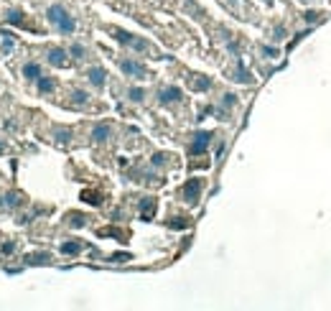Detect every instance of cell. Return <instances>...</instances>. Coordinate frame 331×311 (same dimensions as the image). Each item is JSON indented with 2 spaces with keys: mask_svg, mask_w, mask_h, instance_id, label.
<instances>
[{
  "mask_svg": "<svg viewBox=\"0 0 331 311\" xmlns=\"http://www.w3.org/2000/svg\"><path fill=\"white\" fill-rule=\"evenodd\" d=\"M46 59H49V64H54V67H66V51L64 49H49Z\"/></svg>",
  "mask_w": 331,
  "mask_h": 311,
  "instance_id": "12",
  "label": "cell"
},
{
  "mask_svg": "<svg viewBox=\"0 0 331 311\" xmlns=\"http://www.w3.org/2000/svg\"><path fill=\"white\" fill-rule=\"evenodd\" d=\"M115 38H118L120 44L130 46L132 51H140V54L150 51V44H148L145 38H140V36H132V33H128V31H115Z\"/></svg>",
  "mask_w": 331,
  "mask_h": 311,
  "instance_id": "2",
  "label": "cell"
},
{
  "mask_svg": "<svg viewBox=\"0 0 331 311\" xmlns=\"http://www.w3.org/2000/svg\"><path fill=\"white\" fill-rule=\"evenodd\" d=\"M5 153V143H3V138H0V156Z\"/></svg>",
  "mask_w": 331,
  "mask_h": 311,
  "instance_id": "34",
  "label": "cell"
},
{
  "mask_svg": "<svg viewBox=\"0 0 331 311\" xmlns=\"http://www.w3.org/2000/svg\"><path fill=\"white\" fill-rule=\"evenodd\" d=\"M54 135H56V138H59V141H62V143H66V141H69V138H71V130H66V128H59V130H56V133H54Z\"/></svg>",
  "mask_w": 331,
  "mask_h": 311,
  "instance_id": "27",
  "label": "cell"
},
{
  "mask_svg": "<svg viewBox=\"0 0 331 311\" xmlns=\"http://www.w3.org/2000/svg\"><path fill=\"white\" fill-rule=\"evenodd\" d=\"M13 250H15V242H5V245L0 247V255H10Z\"/></svg>",
  "mask_w": 331,
  "mask_h": 311,
  "instance_id": "29",
  "label": "cell"
},
{
  "mask_svg": "<svg viewBox=\"0 0 331 311\" xmlns=\"http://www.w3.org/2000/svg\"><path fill=\"white\" fill-rule=\"evenodd\" d=\"M209 143H211V133H206V130H201L194 135V141H191V146H189V153L191 156H201L206 148H209Z\"/></svg>",
  "mask_w": 331,
  "mask_h": 311,
  "instance_id": "5",
  "label": "cell"
},
{
  "mask_svg": "<svg viewBox=\"0 0 331 311\" xmlns=\"http://www.w3.org/2000/svg\"><path fill=\"white\" fill-rule=\"evenodd\" d=\"M120 69H123V74L135 77V79H145L148 77V69H145L140 62H135V59H123V62H120Z\"/></svg>",
  "mask_w": 331,
  "mask_h": 311,
  "instance_id": "4",
  "label": "cell"
},
{
  "mask_svg": "<svg viewBox=\"0 0 331 311\" xmlns=\"http://www.w3.org/2000/svg\"><path fill=\"white\" fill-rule=\"evenodd\" d=\"M69 54H71L74 59H84V56H87V49H84L82 44H71V46H69Z\"/></svg>",
  "mask_w": 331,
  "mask_h": 311,
  "instance_id": "22",
  "label": "cell"
},
{
  "mask_svg": "<svg viewBox=\"0 0 331 311\" xmlns=\"http://www.w3.org/2000/svg\"><path fill=\"white\" fill-rule=\"evenodd\" d=\"M285 36V28H275V38H283Z\"/></svg>",
  "mask_w": 331,
  "mask_h": 311,
  "instance_id": "33",
  "label": "cell"
},
{
  "mask_svg": "<svg viewBox=\"0 0 331 311\" xmlns=\"http://www.w3.org/2000/svg\"><path fill=\"white\" fill-rule=\"evenodd\" d=\"M3 128H5V130H15V123H13V120H5Z\"/></svg>",
  "mask_w": 331,
  "mask_h": 311,
  "instance_id": "32",
  "label": "cell"
},
{
  "mask_svg": "<svg viewBox=\"0 0 331 311\" xmlns=\"http://www.w3.org/2000/svg\"><path fill=\"white\" fill-rule=\"evenodd\" d=\"M5 21H8L10 26H26V13H23L21 8H8V10H5Z\"/></svg>",
  "mask_w": 331,
  "mask_h": 311,
  "instance_id": "11",
  "label": "cell"
},
{
  "mask_svg": "<svg viewBox=\"0 0 331 311\" xmlns=\"http://www.w3.org/2000/svg\"><path fill=\"white\" fill-rule=\"evenodd\" d=\"M110 260H112V263H125V260H132V255H128V252H115Z\"/></svg>",
  "mask_w": 331,
  "mask_h": 311,
  "instance_id": "28",
  "label": "cell"
},
{
  "mask_svg": "<svg viewBox=\"0 0 331 311\" xmlns=\"http://www.w3.org/2000/svg\"><path fill=\"white\" fill-rule=\"evenodd\" d=\"M87 82L100 89V87H105V82H107V72H105L102 67H92V69H87Z\"/></svg>",
  "mask_w": 331,
  "mask_h": 311,
  "instance_id": "7",
  "label": "cell"
},
{
  "mask_svg": "<svg viewBox=\"0 0 331 311\" xmlns=\"http://www.w3.org/2000/svg\"><path fill=\"white\" fill-rule=\"evenodd\" d=\"M201 186H204L201 179H189V181L184 184L181 194H184V202H186V204H197L199 197H201Z\"/></svg>",
  "mask_w": 331,
  "mask_h": 311,
  "instance_id": "3",
  "label": "cell"
},
{
  "mask_svg": "<svg viewBox=\"0 0 331 311\" xmlns=\"http://www.w3.org/2000/svg\"><path fill=\"white\" fill-rule=\"evenodd\" d=\"M36 87H38V92H41V94H49V92H54L56 82H54L51 77H44V74H41V77L36 79Z\"/></svg>",
  "mask_w": 331,
  "mask_h": 311,
  "instance_id": "16",
  "label": "cell"
},
{
  "mask_svg": "<svg viewBox=\"0 0 331 311\" xmlns=\"http://www.w3.org/2000/svg\"><path fill=\"white\" fill-rule=\"evenodd\" d=\"M46 18H49V23L59 31V33H74L76 31V21L69 15V10H66L62 3H54V5H49V10H46Z\"/></svg>",
  "mask_w": 331,
  "mask_h": 311,
  "instance_id": "1",
  "label": "cell"
},
{
  "mask_svg": "<svg viewBox=\"0 0 331 311\" xmlns=\"http://www.w3.org/2000/svg\"><path fill=\"white\" fill-rule=\"evenodd\" d=\"M128 97H130L132 102H143V100H145V89H140V87H132L130 92H128Z\"/></svg>",
  "mask_w": 331,
  "mask_h": 311,
  "instance_id": "24",
  "label": "cell"
},
{
  "mask_svg": "<svg viewBox=\"0 0 331 311\" xmlns=\"http://www.w3.org/2000/svg\"><path fill=\"white\" fill-rule=\"evenodd\" d=\"M23 202H26V199H23V194H18V191H10V194L0 197V209H18Z\"/></svg>",
  "mask_w": 331,
  "mask_h": 311,
  "instance_id": "8",
  "label": "cell"
},
{
  "mask_svg": "<svg viewBox=\"0 0 331 311\" xmlns=\"http://www.w3.org/2000/svg\"><path fill=\"white\" fill-rule=\"evenodd\" d=\"M62 252H64V255H79V252H82V245H79V242H74V240L62 242Z\"/></svg>",
  "mask_w": 331,
  "mask_h": 311,
  "instance_id": "18",
  "label": "cell"
},
{
  "mask_svg": "<svg viewBox=\"0 0 331 311\" xmlns=\"http://www.w3.org/2000/svg\"><path fill=\"white\" fill-rule=\"evenodd\" d=\"M166 158H168L166 153H155L153 156V166H163V163H166Z\"/></svg>",
  "mask_w": 331,
  "mask_h": 311,
  "instance_id": "30",
  "label": "cell"
},
{
  "mask_svg": "<svg viewBox=\"0 0 331 311\" xmlns=\"http://www.w3.org/2000/svg\"><path fill=\"white\" fill-rule=\"evenodd\" d=\"M0 38H3V41H0L3 54H10V51L15 49V38H13V33H10V31H3V33H0Z\"/></svg>",
  "mask_w": 331,
  "mask_h": 311,
  "instance_id": "15",
  "label": "cell"
},
{
  "mask_svg": "<svg viewBox=\"0 0 331 311\" xmlns=\"http://www.w3.org/2000/svg\"><path fill=\"white\" fill-rule=\"evenodd\" d=\"M153 215H155V199H153V197H145V199L140 202V220L150 222Z\"/></svg>",
  "mask_w": 331,
  "mask_h": 311,
  "instance_id": "10",
  "label": "cell"
},
{
  "mask_svg": "<svg viewBox=\"0 0 331 311\" xmlns=\"http://www.w3.org/2000/svg\"><path fill=\"white\" fill-rule=\"evenodd\" d=\"M168 227H173V230H184V227H189V220H186V217H176V220H171V222H168Z\"/></svg>",
  "mask_w": 331,
  "mask_h": 311,
  "instance_id": "26",
  "label": "cell"
},
{
  "mask_svg": "<svg viewBox=\"0 0 331 311\" xmlns=\"http://www.w3.org/2000/svg\"><path fill=\"white\" fill-rule=\"evenodd\" d=\"M51 260V255L49 252H31V255H26L23 258V263L26 265H46Z\"/></svg>",
  "mask_w": 331,
  "mask_h": 311,
  "instance_id": "13",
  "label": "cell"
},
{
  "mask_svg": "<svg viewBox=\"0 0 331 311\" xmlns=\"http://www.w3.org/2000/svg\"><path fill=\"white\" fill-rule=\"evenodd\" d=\"M191 87H194L197 92H206V89L211 87V79H209V77H199V79H194V82H191Z\"/></svg>",
  "mask_w": 331,
  "mask_h": 311,
  "instance_id": "21",
  "label": "cell"
},
{
  "mask_svg": "<svg viewBox=\"0 0 331 311\" xmlns=\"http://www.w3.org/2000/svg\"><path fill=\"white\" fill-rule=\"evenodd\" d=\"M235 105H237V97H235L232 92H227V94L222 97V107H224V110H229V107H235Z\"/></svg>",
  "mask_w": 331,
  "mask_h": 311,
  "instance_id": "25",
  "label": "cell"
},
{
  "mask_svg": "<svg viewBox=\"0 0 331 311\" xmlns=\"http://www.w3.org/2000/svg\"><path fill=\"white\" fill-rule=\"evenodd\" d=\"M82 199L87 204H92V207H100L102 204V194L100 191H82Z\"/></svg>",
  "mask_w": 331,
  "mask_h": 311,
  "instance_id": "17",
  "label": "cell"
},
{
  "mask_svg": "<svg viewBox=\"0 0 331 311\" xmlns=\"http://www.w3.org/2000/svg\"><path fill=\"white\" fill-rule=\"evenodd\" d=\"M263 54H267V56H278V51L270 49V46H263Z\"/></svg>",
  "mask_w": 331,
  "mask_h": 311,
  "instance_id": "31",
  "label": "cell"
},
{
  "mask_svg": "<svg viewBox=\"0 0 331 311\" xmlns=\"http://www.w3.org/2000/svg\"><path fill=\"white\" fill-rule=\"evenodd\" d=\"M89 102V94L82 92V89H74L71 92V105H87Z\"/></svg>",
  "mask_w": 331,
  "mask_h": 311,
  "instance_id": "20",
  "label": "cell"
},
{
  "mask_svg": "<svg viewBox=\"0 0 331 311\" xmlns=\"http://www.w3.org/2000/svg\"><path fill=\"white\" fill-rule=\"evenodd\" d=\"M235 82H242V84H252V77H250V72L247 69H242V67H237L235 69Z\"/></svg>",
  "mask_w": 331,
  "mask_h": 311,
  "instance_id": "19",
  "label": "cell"
},
{
  "mask_svg": "<svg viewBox=\"0 0 331 311\" xmlns=\"http://www.w3.org/2000/svg\"><path fill=\"white\" fill-rule=\"evenodd\" d=\"M23 77L28 79V82H36V79L41 77V67H38L36 62H28V64H23Z\"/></svg>",
  "mask_w": 331,
  "mask_h": 311,
  "instance_id": "14",
  "label": "cell"
},
{
  "mask_svg": "<svg viewBox=\"0 0 331 311\" xmlns=\"http://www.w3.org/2000/svg\"><path fill=\"white\" fill-rule=\"evenodd\" d=\"M110 138H112V128H110L107 123H100V125L92 128V141H94V143H105V141H110Z\"/></svg>",
  "mask_w": 331,
  "mask_h": 311,
  "instance_id": "9",
  "label": "cell"
},
{
  "mask_svg": "<svg viewBox=\"0 0 331 311\" xmlns=\"http://www.w3.org/2000/svg\"><path fill=\"white\" fill-rule=\"evenodd\" d=\"M179 100H181V89L179 87H163V89H158V102L161 105H173Z\"/></svg>",
  "mask_w": 331,
  "mask_h": 311,
  "instance_id": "6",
  "label": "cell"
},
{
  "mask_svg": "<svg viewBox=\"0 0 331 311\" xmlns=\"http://www.w3.org/2000/svg\"><path fill=\"white\" fill-rule=\"evenodd\" d=\"M66 222H69L71 227H84V225H87V222H84V215H76V212H74V215H66Z\"/></svg>",
  "mask_w": 331,
  "mask_h": 311,
  "instance_id": "23",
  "label": "cell"
}]
</instances>
